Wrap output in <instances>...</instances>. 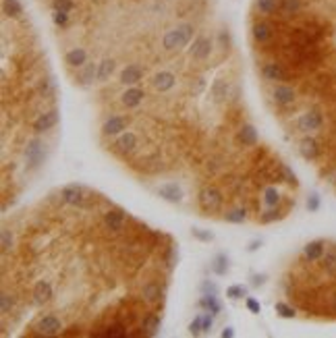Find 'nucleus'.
<instances>
[{
	"label": "nucleus",
	"instance_id": "412c9836",
	"mask_svg": "<svg viewBox=\"0 0 336 338\" xmlns=\"http://www.w3.org/2000/svg\"><path fill=\"white\" fill-rule=\"evenodd\" d=\"M324 253H326V243L324 241H311L303 249V257L307 261H320L324 257Z\"/></svg>",
	"mask_w": 336,
	"mask_h": 338
},
{
	"label": "nucleus",
	"instance_id": "f8f14e48",
	"mask_svg": "<svg viewBox=\"0 0 336 338\" xmlns=\"http://www.w3.org/2000/svg\"><path fill=\"white\" fill-rule=\"evenodd\" d=\"M156 193L168 201V203H181L183 201V189L177 185V183H166V185H160L156 189Z\"/></svg>",
	"mask_w": 336,
	"mask_h": 338
},
{
	"label": "nucleus",
	"instance_id": "423d86ee",
	"mask_svg": "<svg viewBox=\"0 0 336 338\" xmlns=\"http://www.w3.org/2000/svg\"><path fill=\"white\" fill-rule=\"evenodd\" d=\"M262 75H264V79L266 81H289L291 79V75H289V71L285 69V65H280V63H276V61H270V63H264L262 65Z\"/></svg>",
	"mask_w": 336,
	"mask_h": 338
},
{
	"label": "nucleus",
	"instance_id": "c03bdc74",
	"mask_svg": "<svg viewBox=\"0 0 336 338\" xmlns=\"http://www.w3.org/2000/svg\"><path fill=\"white\" fill-rule=\"evenodd\" d=\"M52 9L54 11H67V13H71L75 9V3H73V0H52Z\"/></svg>",
	"mask_w": 336,
	"mask_h": 338
},
{
	"label": "nucleus",
	"instance_id": "37998d69",
	"mask_svg": "<svg viewBox=\"0 0 336 338\" xmlns=\"http://www.w3.org/2000/svg\"><path fill=\"white\" fill-rule=\"evenodd\" d=\"M52 23L56 27H65L69 23V13L67 11H54L52 13Z\"/></svg>",
	"mask_w": 336,
	"mask_h": 338
},
{
	"label": "nucleus",
	"instance_id": "a18cd8bd",
	"mask_svg": "<svg viewBox=\"0 0 336 338\" xmlns=\"http://www.w3.org/2000/svg\"><path fill=\"white\" fill-rule=\"evenodd\" d=\"M199 291L201 295H218V287L214 283H210V280H201V285H199Z\"/></svg>",
	"mask_w": 336,
	"mask_h": 338
},
{
	"label": "nucleus",
	"instance_id": "f3484780",
	"mask_svg": "<svg viewBox=\"0 0 336 338\" xmlns=\"http://www.w3.org/2000/svg\"><path fill=\"white\" fill-rule=\"evenodd\" d=\"M143 75H145L143 67H139V65H127V67L121 71V83H125V85H135V83H139V81L143 79Z\"/></svg>",
	"mask_w": 336,
	"mask_h": 338
},
{
	"label": "nucleus",
	"instance_id": "f704fd0d",
	"mask_svg": "<svg viewBox=\"0 0 336 338\" xmlns=\"http://www.w3.org/2000/svg\"><path fill=\"white\" fill-rule=\"evenodd\" d=\"M227 222H231V224H241V222H245V218H247V212H245V208H235V210H231V212H227L222 216Z\"/></svg>",
	"mask_w": 336,
	"mask_h": 338
},
{
	"label": "nucleus",
	"instance_id": "ddd939ff",
	"mask_svg": "<svg viewBox=\"0 0 336 338\" xmlns=\"http://www.w3.org/2000/svg\"><path fill=\"white\" fill-rule=\"evenodd\" d=\"M212 48H214V42H212L210 37H206V35H199V37L193 42V46H191L189 50H191V56H193V59L206 61L208 56L212 54Z\"/></svg>",
	"mask_w": 336,
	"mask_h": 338
},
{
	"label": "nucleus",
	"instance_id": "58836bf2",
	"mask_svg": "<svg viewBox=\"0 0 336 338\" xmlns=\"http://www.w3.org/2000/svg\"><path fill=\"white\" fill-rule=\"evenodd\" d=\"M247 293H249V289L243 287V285H233V287L227 289V297L233 299V301H237V299H241V297H247Z\"/></svg>",
	"mask_w": 336,
	"mask_h": 338
},
{
	"label": "nucleus",
	"instance_id": "9d476101",
	"mask_svg": "<svg viewBox=\"0 0 336 338\" xmlns=\"http://www.w3.org/2000/svg\"><path fill=\"white\" fill-rule=\"evenodd\" d=\"M112 149L119 152V154H123V156L133 154V152L137 149V135H135L133 131H125V133H121V135L117 137V141L112 143Z\"/></svg>",
	"mask_w": 336,
	"mask_h": 338
},
{
	"label": "nucleus",
	"instance_id": "8fccbe9b",
	"mask_svg": "<svg viewBox=\"0 0 336 338\" xmlns=\"http://www.w3.org/2000/svg\"><path fill=\"white\" fill-rule=\"evenodd\" d=\"M283 181L289 183V185H293V187H297V177H295V173L291 171L289 166H283Z\"/></svg>",
	"mask_w": 336,
	"mask_h": 338
},
{
	"label": "nucleus",
	"instance_id": "aec40b11",
	"mask_svg": "<svg viewBox=\"0 0 336 338\" xmlns=\"http://www.w3.org/2000/svg\"><path fill=\"white\" fill-rule=\"evenodd\" d=\"M251 35L257 44H268L272 40V27L266 21H255L251 25Z\"/></svg>",
	"mask_w": 336,
	"mask_h": 338
},
{
	"label": "nucleus",
	"instance_id": "6e6d98bb",
	"mask_svg": "<svg viewBox=\"0 0 336 338\" xmlns=\"http://www.w3.org/2000/svg\"><path fill=\"white\" fill-rule=\"evenodd\" d=\"M307 210H309V212H318V210H320V197H318V195H311V197L307 199Z\"/></svg>",
	"mask_w": 336,
	"mask_h": 338
},
{
	"label": "nucleus",
	"instance_id": "ea45409f",
	"mask_svg": "<svg viewBox=\"0 0 336 338\" xmlns=\"http://www.w3.org/2000/svg\"><path fill=\"white\" fill-rule=\"evenodd\" d=\"M278 201H280V193L276 191V187H268L264 191V203L270 205V208H274V205H278Z\"/></svg>",
	"mask_w": 336,
	"mask_h": 338
},
{
	"label": "nucleus",
	"instance_id": "39448f33",
	"mask_svg": "<svg viewBox=\"0 0 336 338\" xmlns=\"http://www.w3.org/2000/svg\"><path fill=\"white\" fill-rule=\"evenodd\" d=\"M125 220H127V212L123 208H110L104 214V227L110 233H121L125 229Z\"/></svg>",
	"mask_w": 336,
	"mask_h": 338
},
{
	"label": "nucleus",
	"instance_id": "2f4dec72",
	"mask_svg": "<svg viewBox=\"0 0 336 338\" xmlns=\"http://www.w3.org/2000/svg\"><path fill=\"white\" fill-rule=\"evenodd\" d=\"M212 272L216 276H227L229 274V257L224 253H218L214 259H212Z\"/></svg>",
	"mask_w": 336,
	"mask_h": 338
},
{
	"label": "nucleus",
	"instance_id": "79ce46f5",
	"mask_svg": "<svg viewBox=\"0 0 336 338\" xmlns=\"http://www.w3.org/2000/svg\"><path fill=\"white\" fill-rule=\"evenodd\" d=\"M191 235H193V239H197V241H201V243H212L214 241V233H210V231H206V229H191Z\"/></svg>",
	"mask_w": 336,
	"mask_h": 338
},
{
	"label": "nucleus",
	"instance_id": "4be33fe9",
	"mask_svg": "<svg viewBox=\"0 0 336 338\" xmlns=\"http://www.w3.org/2000/svg\"><path fill=\"white\" fill-rule=\"evenodd\" d=\"M65 63L71 67V69H81L85 63H87V52L83 48H73L65 54Z\"/></svg>",
	"mask_w": 336,
	"mask_h": 338
},
{
	"label": "nucleus",
	"instance_id": "3c124183",
	"mask_svg": "<svg viewBox=\"0 0 336 338\" xmlns=\"http://www.w3.org/2000/svg\"><path fill=\"white\" fill-rule=\"evenodd\" d=\"M189 334H193V336H199V334H203V330H201V315H197L191 324H189Z\"/></svg>",
	"mask_w": 336,
	"mask_h": 338
},
{
	"label": "nucleus",
	"instance_id": "09e8293b",
	"mask_svg": "<svg viewBox=\"0 0 336 338\" xmlns=\"http://www.w3.org/2000/svg\"><path fill=\"white\" fill-rule=\"evenodd\" d=\"M212 326H214V313H210V311L201 313V330H203V334H208L212 330Z\"/></svg>",
	"mask_w": 336,
	"mask_h": 338
},
{
	"label": "nucleus",
	"instance_id": "0eeeda50",
	"mask_svg": "<svg viewBox=\"0 0 336 338\" xmlns=\"http://www.w3.org/2000/svg\"><path fill=\"white\" fill-rule=\"evenodd\" d=\"M59 121H61V112L56 108H52V110L44 112V115H40L33 121V131L35 133H46V131H50V129H54L56 125H59Z\"/></svg>",
	"mask_w": 336,
	"mask_h": 338
},
{
	"label": "nucleus",
	"instance_id": "e433bc0d",
	"mask_svg": "<svg viewBox=\"0 0 336 338\" xmlns=\"http://www.w3.org/2000/svg\"><path fill=\"white\" fill-rule=\"evenodd\" d=\"M285 218V212L280 210V208H272V210H268V212H264L262 216H259V222L262 224H270V222H276V220H283Z\"/></svg>",
	"mask_w": 336,
	"mask_h": 338
},
{
	"label": "nucleus",
	"instance_id": "2eb2a0df",
	"mask_svg": "<svg viewBox=\"0 0 336 338\" xmlns=\"http://www.w3.org/2000/svg\"><path fill=\"white\" fill-rule=\"evenodd\" d=\"M31 295H33V303H35V305H44V303H48V301L54 297V291H52L50 280H38Z\"/></svg>",
	"mask_w": 336,
	"mask_h": 338
},
{
	"label": "nucleus",
	"instance_id": "393cba45",
	"mask_svg": "<svg viewBox=\"0 0 336 338\" xmlns=\"http://www.w3.org/2000/svg\"><path fill=\"white\" fill-rule=\"evenodd\" d=\"M212 100L216 102V104H222L224 100L229 98V93H231V85H229V81H224V79H216L214 83H212Z\"/></svg>",
	"mask_w": 336,
	"mask_h": 338
},
{
	"label": "nucleus",
	"instance_id": "1a4fd4ad",
	"mask_svg": "<svg viewBox=\"0 0 336 338\" xmlns=\"http://www.w3.org/2000/svg\"><path fill=\"white\" fill-rule=\"evenodd\" d=\"M322 125H324V119H322V115H320L318 110L305 112V115H301L299 121H297V127H299V131H303V133L318 131V129H322Z\"/></svg>",
	"mask_w": 336,
	"mask_h": 338
},
{
	"label": "nucleus",
	"instance_id": "9b49d317",
	"mask_svg": "<svg viewBox=\"0 0 336 338\" xmlns=\"http://www.w3.org/2000/svg\"><path fill=\"white\" fill-rule=\"evenodd\" d=\"M127 123H129L127 117H121V115L110 117V119L102 125V135H106V137L121 135V133H125V129H127Z\"/></svg>",
	"mask_w": 336,
	"mask_h": 338
},
{
	"label": "nucleus",
	"instance_id": "4d7b16f0",
	"mask_svg": "<svg viewBox=\"0 0 336 338\" xmlns=\"http://www.w3.org/2000/svg\"><path fill=\"white\" fill-rule=\"evenodd\" d=\"M266 283V274H253L251 276V287H262Z\"/></svg>",
	"mask_w": 336,
	"mask_h": 338
},
{
	"label": "nucleus",
	"instance_id": "f03ea898",
	"mask_svg": "<svg viewBox=\"0 0 336 338\" xmlns=\"http://www.w3.org/2000/svg\"><path fill=\"white\" fill-rule=\"evenodd\" d=\"M89 193L83 185L79 183H71L67 187H63L61 191V201L67 203V205H73V208H89Z\"/></svg>",
	"mask_w": 336,
	"mask_h": 338
},
{
	"label": "nucleus",
	"instance_id": "6ab92c4d",
	"mask_svg": "<svg viewBox=\"0 0 336 338\" xmlns=\"http://www.w3.org/2000/svg\"><path fill=\"white\" fill-rule=\"evenodd\" d=\"M175 83H177V77H175V73H171V71H160V73H156V77H154V87H156L158 91H168V89H173Z\"/></svg>",
	"mask_w": 336,
	"mask_h": 338
},
{
	"label": "nucleus",
	"instance_id": "20e7f679",
	"mask_svg": "<svg viewBox=\"0 0 336 338\" xmlns=\"http://www.w3.org/2000/svg\"><path fill=\"white\" fill-rule=\"evenodd\" d=\"M197 201H199V208H201L203 212L212 214V212H220V208H222V203H224V197H222V193H220L216 187H203V189L199 191Z\"/></svg>",
	"mask_w": 336,
	"mask_h": 338
},
{
	"label": "nucleus",
	"instance_id": "603ef678",
	"mask_svg": "<svg viewBox=\"0 0 336 338\" xmlns=\"http://www.w3.org/2000/svg\"><path fill=\"white\" fill-rule=\"evenodd\" d=\"M245 305H247V309H249L251 313H262V305H259V301H257V299H253V297H247Z\"/></svg>",
	"mask_w": 336,
	"mask_h": 338
},
{
	"label": "nucleus",
	"instance_id": "4468645a",
	"mask_svg": "<svg viewBox=\"0 0 336 338\" xmlns=\"http://www.w3.org/2000/svg\"><path fill=\"white\" fill-rule=\"evenodd\" d=\"M295 98H297V93H295V89L291 85H276L272 89V100L278 106H291L295 102Z\"/></svg>",
	"mask_w": 336,
	"mask_h": 338
},
{
	"label": "nucleus",
	"instance_id": "de8ad7c7",
	"mask_svg": "<svg viewBox=\"0 0 336 338\" xmlns=\"http://www.w3.org/2000/svg\"><path fill=\"white\" fill-rule=\"evenodd\" d=\"M13 247V235L11 229H3V253H9Z\"/></svg>",
	"mask_w": 336,
	"mask_h": 338
},
{
	"label": "nucleus",
	"instance_id": "49530a36",
	"mask_svg": "<svg viewBox=\"0 0 336 338\" xmlns=\"http://www.w3.org/2000/svg\"><path fill=\"white\" fill-rule=\"evenodd\" d=\"M177 259H179L177 247H175V245H168V249H166V266H168V268H175Z\"/></svg>",
	"mask_w": 336,
	"mask_h": 338
},
{
	"label": "nucleus",
	"instance_id": "a211bd4d",
	"mask_svg": "<svg viewBox=\"0 0 336 338\" xmlns=\"http://www.w3.org/2000/svg\"><path fill=\"white\" fill-rule=\"evenodd\" d=\"M160 326H162V317H160V313L150 311V313L141 320V334H143V336H156L158 330H160Z\"/></svg>",
	"mask_w": 336,
	"mask_h": 338
},
{
	"label": "nucleus",
	"instance_id": "13d9d810",
	"mask_svg": "<svg viewBox=\"0 0 336 338\" xmlns=\"http://www.w3.org/2000/svg\"><path fill=\"white\" fill-rule=\"evenodd\" d=\"M259 247H262V241H251L249 247H247V251H249V253H255Z\"/></svg>",
	"mask_w": 336,
	"mask_h": 338
},
{
	"label": "nucleus",
	"instance_id": "bf43d9fd",
	"mask_svg": "<svg viewBox=\"0 0 336 338\" xmlns=\"http://www.w3.org/2000/svg\"><path fill=\"white\" fill-rule=\"evenodd\" d=\"M220 336H222V338H233V336H235V330L229 326V328H224V330H222V334H220Z\"/></svg>",
	"mask_w": 336,
	"mask_h": 338
},
{
	"label": "nucleus",
	"instance_id": "c85d7f7f",
	"mask_svg": "<svg viewBox=\"0 0 336 338\" xmlns=\"http://www.w3.org/2000/svg\"><path fill=\"white\" fill-rule=\"evenodd\" d=\"M299 154H301L305 160H315V158L320 156V145H318V141L311 139V137H305V139L301 141V145H299Z\"/></svg>",
	"mask_w": 336,
	"mask_h": 338
},
{
	"label": "nucleus",
	"instance_id": "cd10ccee",
	"mask_svg": "<svg viewBox=\"0 0 336 338\" xmlns=\"http://www.w3.org/2000/svg\"><path fill=\"white\" fill-rule=\"evenodd\" d=\"M100 336H108V338H125V336H129V326L123 324L121 320H117L115 324H108Z\"/></svg>",
	"mask_w": 336,
	"mask_h": 338
},
{
	"label": "nucleus",
	"instance_id": "a878e982",
	"mask_svg": "<svg viewBox=\"0 0 336 338\" xmlns=\"http://www.w3.org/2000/svg\"><path fill=\"white\" fill-rule=\"evenodd\" d=\"M143 98H145V91H143L141 87H129V89L121 96V102H123L127 108H135V106H139V104L143 102Z\"/></svg>",
	"mask_w": 336,
	"mask_h": 338
},
{
	"label": "nucleus",
	"instance_id": "72a5a7b5",
	"mask_svg": "<svg viewBox=\"0 0 336 338\" xmlns=\"http://www.w3.org/2000/svg\"><path fill=\"white\" fill-rule=\"evenodd\" d=\"M280 0H255V11H259L262 15H274L278 11Z\"/></svg>",
	"mask_w": 336,
	"mask_h": 338
},
{
	"label": "nucleus",
	"instance_id": "c9c22d12",
	"mask_svg": "<svg viewBox=\"0 0 336 338\" xmlns=\"http://www.w3.org/2000/svg\"><path fill=\"white\" fill-rule=\"evenodd\" d=\"M13 309H15V297L3 291V295H0V311H3V315H9Z\"/></svg>",
	"mask_w": 336,
	"mask_h": 338
},
{
	"label": "nucleus",
	"instance_id": "052dcab7",
	"mask_svg": "<svg viewBox=\"0 0 336 338\" xmlns=\"http://www.w3.org/2000/svg\"><path fill=\"white\" fill-rule=\"evenodd\" d=\"M330 311H332V313H336V295L330 299Z\"/></svg>",
	"mask_w": 336,
	"mask_h": 338
},
{
	"label": "nucleus",
	"instance_id": "864d4df0",
	"mask_svg": "<svg viewBox=\"0 0 336 338\" xmlns=\"http://www.w3.org/2000/svg\"><path fill=\"white\" fill-rule=\"evenodd\" d=\"M218 40H220V44H222L224 50H229V48H231V35H229L227 29H222V31L218 33Z\"/></svg>",
	"mask_w": 336,
	"mask_h": 338
},
{
	"label": "nucleus",
	"instance_id": "7c9ffc66",
	"mask_svg": "<svg viewBox=\"0 0 336 338\" xmlns=\"http://www.w3.org/2000/svg\"><path fill=\"white\" fill-rule=\"evenodd\" d=\"M3 13L9 19H19L23 15V5L19 0H3Z\"/></svg>",
	"mask_w": 336,
	"mask_h": 338
},
{
	"label": "nucleus",
	"instance_id": "473e14b6",
	"mask_svg": "<svg viewBox=\"0 0 336 338\" xmlns=\"http://www.w3.org/2000/svg\"><path fill=\"white\" fill-rule=\"evenodd\" d=\"M115 61H112V59H104L100 65H98V81L100 83H104L112 73H115Z\"/></svg>",
	"mask_w": 336,
	"mask_h": 338
},
{
	"label": "nucleus",
	"instance_id": "5fc2aeb1",
	"mask_svg": "<svg viewBox=\"0 0 336 338\" xmlns=\"http://www.w3.org/2000/svg\"><path fill=\"white\" fill-rule=\"evenodd\" d=\"M203 89H206V79H201V77L193 79V83H191V91H193V93H201Z\"/></svg>",
	"mask_w": 336,
	"mask_h": 338
},
{
	"label": "nucleus",
	"instance_id": "5701e85b",
	"mask_svg": "<svg viewBox=\"0 0 336 338\" xmlns=\"http://www.w3.org/2000/svg\"><path fill=\"white\" fill-rule=\"evenodd\" d=\"M141 295H143V299H145L147 303L156 305V303H160V301L164 299V289L160 287V283H147V285L143 287Z\"/></svg>",
	"mask_w": 336,
	"mask_h": 338
},
{
	"label": "nucleus",
	"instance_id": "a19ab883",
	"mask_svg": "<svg viewBox=\"0 0 336 338\" xmlns=\"http://www.w3.org/2000/svg\"><path fill=\"white\" fill-rule=\"evenodd\" d=\"M274 309H276V313H278L280 317H287V320H291V317H295V309H293L291 305H287V303H283V301H278V303L274 305Z\"/></svg>",
	"mask_w": 336,
	"mask_h": 338
},
{
	"label": "nucleus",
	"instance_id": "6e6552de",
	"mask_svg": "<svg viewBox=\"0 0 336 338\" xmlns=\"http://www.w3.org/2000/svg\"><path fill=\"white\" fill-rule=\"evenodd\" d=\"M35 328L40 330V336H56L63 334V324L56 315H42L35 324Z\"/></svg>",
	"mask_w": 336,
	"mask_h": 338
},
{
	"label": "nucleus",
	"instance_id": "b1692460",
	"mask_svg": "<svg viewBox=\"0 0 336 338\" xmlns=\"http://www.w3.org/2000/svg\"><path fill=\"white\" fill-rule=\"evenodd\" d=\"M303 9V0H280V5H278V13L280 17H295L299 15Z\"/></svg>",
	"mask_w": 336,
	"mask_h": 338
},
{
	"label": "nucleus",
	"instance_id": "f257e3e1",
	"mask_svg": "<svg viewBox=\"0 0 336 338\" xmlns=\"http://www.w3.org/2000/svg\"><path fill=\"white\" fill-rule=\"evenodd\" d=\"M193 33H195V27H193L191 23H183V25H179V27H175V29H171V31L164 33L162 46H164V50H168V52L179 50V48H185V46L191 42Z\"/></svg>",
	"mask_w": 336,
	"mask_h": 338
},
{
	"label": "nucleus",
	"instance_id": "c756f323",
	"mask_svg": "<svg viewBox=\"0 0 336 338\" xmlns=\"http://www.w3.org/2000/svg\"><path fill=\"white\" fill-rule=\"evenodd\" d=\"M197 305H199L201 309L214 313V315H218V313L222 311V305H220V301H218V295H201V299L197 301Z\"/></svg>",
	"mask_w": 336,
	"mask_h": 338
},
{
	"label": "nucleus",
	"instance_id": "4c0bfd02",
	"mask_svg": "<svg viewBox=\"0 0 336 338\" xmlns=\"http://www.w3.org/2000/svg\"><path fill=\"white\" fill-rule=\"evenodd\" d=\"M38 91H40V96H44V98H52L54 91H56V85H54L52 79H42V81L38 83Z\"/></svg>",
	"mask_w": 336,
	"mask_h": 338
},
{
	"label": "nucleus",
	"instance_id": "bb28decb",
	"mask_svg": "<svg viewBox=\"0 0 336 338\" xmlns=\"http://www.w3.org/2000/svg\"><path fill=\"white\" fill-rule=\"evenodd\" d=\"M239 143L245 145V147H253L257 143V129L253 125H243L239 129V135H237Z\"/></svg>",
	"mask_w": 336,
	"mask_h": 338
},
{
	"label": "nucleus",
	"instance_id": "7ed1b4c3",
	"mask_svg": "<svg viewBox=\"0 0 336 338\" xmlns=\"http://www.w3.org/2000/svg\"><path fill=\"white\" fill-rule=\"evenodd\" d=\"M46 152H48V145L44 143V139L33 137V139L27 141V147H25V160H27V168H29V171H38V168L44 164V160H46Z\"/></svg>",
	"mask_w": 336,
	"mask_h": 338
},
{
	"label": "nucleus",
	"instance_id": "dca6fc26",
	"mask_svg": "<svg viewBox=\"0 0 336 338\" xmlns=\"http://www.w3.org/2000/svg\"><path fill=\"white\" fill-rule=\"evenodd\" d=\"M75 81H77L81 87H87V85H91L94 81H98V65H96V63H85V65L79 69Z\"/></svg>",
	"mask_w": 336,
	"mask_h": 338
}]
</instances>
